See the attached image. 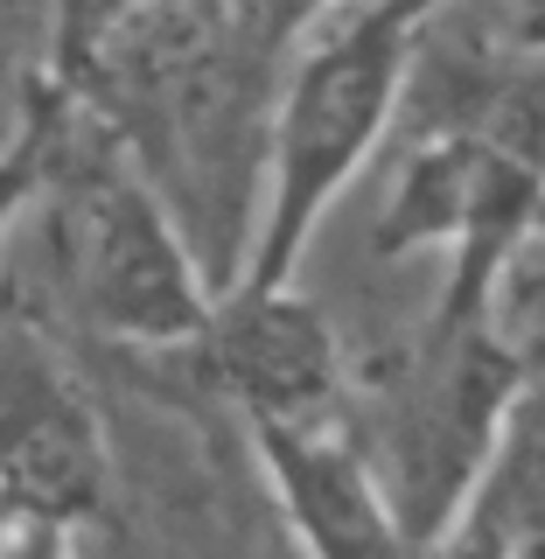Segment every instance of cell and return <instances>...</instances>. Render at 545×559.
Masks as SVG:
<instances>
[{
	"mask_svg": "<svg viewBox=\"0 0 545 559\" xmlns=\"http://www.w3.org/2000/svg\"><path fill=\"white\" fill-rule=\"evenodd\" d=\"M294 28L301 14L287 8H70L35 78L154 189L210 301L238 287L259 231L266 119Z\"/></svg>",
	"mask_w": 545,
	"mask_h": 559,
	"instance_id": "6da1fadb",
	"label": "cell"
},
{
	"mask_svg": "<svg viewBox=\"0 0 545 559\" xmlns=\"http://www.w3.org/2000/svg\"><path fill=\"white\" fill-rule=\"evenodd\" d=\"M419 8H322L301 14L273 84L266 119V189L259 231L238 287L280 294L301 273V252L329 203L371 168L413 84Z\"/></svg>",
	"mask_w": 545,
	"mask_h": 559,
	"instance_id": "7a4b0ae2",
	"label": "cell"
},
{
	"mask_svg": "<svg viewBox=\"0 0 545 559\" xmlns=\"http://www.w3.org/2000/svg\"><path fill=\"white\" fill-rule=\"evenodd\" d=\"M49 105H57V92H49ZM35 210L49 217V273L63 287V308L92 336L140 349V357L197 349L210 322V287L189 245L175 238L154 189L63 105Z\"/></svg>",
	"mask_w": 545,
	"mask_h": 559,
	"instance_id": "3957f363",
	"label": "cell"
},
{
	"mask_svg": "<svg viewBox=\"0 0 545 559\" xmlns=\"http://www.w3.org/2000/svg\"><path fill=\"white\" fill-rule=\"evenodd\" d=\"M112 489V441L43 301L0 280V503L35 524H92Z\"/></svg>",
	"mask_w": 545,
	"mask_h": 559,
	"instance_id": "277c9868",
	"label": "cell"
},
{
	"mask_svg": "<svg viewBox=\"0 0 545 559\" xmlns=\"http://www.w3.org/2000/svg\"><path fill=\"white\" fill-rule=\"evenodd\" d=\"M203 364L245 427H308L349 406V364L329 336L322 308L294 287L280 294H217L203 322Z\"/></svg>",
	"mask_w": 545,
	"mask_h": 559,
	"instance_id": "5b68a950",
	"label": "cell"
},
{
	"mask_svg": "<svg viewBox=\"0 0 545 559\" xmlns=\"http://www.w3.org/2000/svg\"><path fill=\"white\" fill-rule=\"evenodd\" d=\"M245 433H252L273 503L308 559H419L371 476V454L349 427V406L336 419H308V427H245Z\"/></svg>",
	"mask_w": 545,
	"mask_h": 559,
	"instance_id": "8992f818",
	"label": "cell"
},
{
	"mask_svg": "<svg viewBox=\"0 0 545 559\" xmlns=\"http://www.w3.org/2000/svg\"><path fill=\"white\" fill-rule=\"evenodd\" d=\"M427 559H538V399L511 413L489 468Z\"/></svg>",
	"mask_w": 545,
	"mask_h": 559,
	"instance_id": "52a82bcc",
	"label": "cell"
},
{
	"mask_svg": "<svg viewBox=\"0 0 545 559\" xmlns=\"http://www.w3.org/2000/svg\"><path fill=\"white\" fill-rule=\"evenodd\" d=\"M49 140H57V105L43 84H28V112L14 140L0 147V245L14 238V217H28L43 197V168H49Z\"/></svg>",
	"mask_w": 545,
	"mask_h": 559,
	"instance_id": "ba28073f",
	"label": "cell"
},
{
	"mask_svg": "<svg viewBox=\"0 0 545 559\" xmlns=\"http://www.w3.org/2000/svg\"><path fill=\"white\" fill-rule=\"evenodd\" d=\"M0 559H78V532L14 518V524H0Z\"/></svg>",
	"mask_w": 545,
	"mask_h": 559,
	"instance_id": "9c48e42d",
	"label": "cell"
},
{
	"mask_svg": "<svg viewBox=\"0 0 545 559\" xmlns=\"http://www.w3.org/2000/svg\"><path fill=\"white\" fill-rule=\"evenodd\" d=\"M0 524H14V511H8V503H0Z\"/></svg>",
	"mask_w": 545,
	"mask_h": 559,
	"instance_id": "30bf717a",
	"label": "cell"
}]
</instances>
